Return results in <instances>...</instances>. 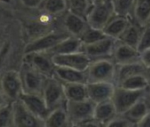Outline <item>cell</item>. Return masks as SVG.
<instances>
[{
	"instance_id": "6da1fadb",
	"label": "cell",
	"mask_w": 150,
	"mask_h": 127,
	"mask_svg": "<svg viewBox=\"0 0 150 127\" xmlns=\"http://www.w3.org/2000/svg\"><path fill=\"white\" fill-rule=\"evenodd\" d=\"M116 72L117 64L112 57L93 60L86 70L88 82L115 83Z\"/></svg>"
},
{
	"instance_id": "7a4b0ae2",
	"label": "cell",
	"mask_w": 150,
	"mask_h": 127,
	"mask_svg": "<svg viewBox=\"0 0 150 127\" xmlns=\"http://www.w3.org/2000/svg\"><path fill=\"white\" fill-rule=\"evenodd\" d=\"M70 35L62 28L59 29H52L47 33H44L35 38H33L30 42H28L24 49L23 55L31 52H38V51H50L52 49L58 42H60L63 39Z\"/></svg>"
},
{
	"instance_id": "3957f363",
	"label": "cell",
	"mask_w": 150,
	"mask_h": 127,
	"mask_svg": "<svg viewBox=\"0 0 150 127\" xmlns=\"http://www.w3.org/2000/svg\"><path fill=\"white\" fill-rule=\"evenodd\" d=\"M114 15L111 0H95L86 19L89 26L103 29Z\"/></svg>"
},
{
	"instance_id": "277c9868",
	"label": "cell",
	"mask_w": 150,
	"mask_h": 127,
	"mask_svg": "<svg viewBox=\"0 0 150 127\" xmlns=\"http://www.w3.org/2000/svg\"><path fill=\"white\" fill-rule=\"evenodd\" d=\"M96 104L90 99L66 101L65 109L71 121V126H78L81 123L94 118Z\"/></svg>"
},
{
	"instance_id": "5b68a950",
	"label": "cell",
	"mask_w": 150,
	"mask_h": 127,
	"mask_svg": "<svg viewBox=\"0 0 150 127\" xmlns=\"http://www.w3.org/2000/svg\"><path fill=\"white\" fill-rule=\"evenodd\" d=\"M42 95L50 110L65 105L64 83L55 76L46 79Z\"/></svg>"
},
{
	"instance_id": "8992f818",
	"label": "cell",
	"mask_w": 150,
	"mask_h": 127,
	"mask_svg": "<svg viewBox=\"0 0 150 127\" xmlns=\"http://www.w3.org/2000/svg\"><path fill=\"white\" fill-rule=\"evenodd\" d=\"M0 89L7 99L14 102L23 92V86L20 71L10 69L5 71L0 77Z\"/></svg>"
},
{
	"instance_id": "52a82bcc",
	"label": "cell",
	"mask_w": 150,
	"mask_h": 127,
	"mask_svg": "<svg viewBox=\"0 0 150 127\" xmlns=\"http://www.w3.org/2000/svg\"><path fill=\"white\" fill-rule=\"evenodd\" d=\"M20 73L21 76L23 91L27 93L42 95L47 77L31 66L29 64L23 61L21 63Z\"/></svg>"
},
{
	"instance_id": "ba28073f",
	"label": "cell",
	"mask_w": 150,
	"mask_h": 127,
	"mask_svg": "<svg viewBox=\"0 0 150 127\" xmlns=\"http://www.w3.org/2000/svg\"><path fill=\"white\" fill-rule=\"evenodd\" d=\"M22 61L26 62L45 77L54 76L56 65L53 61L52 54L48 51H38L27 53L22 56Z\"/></svg>"
},
{
	"instance_id": "9c48e42d",
	"label": "cell",
	"mask_w": 150,
	"mask_h": 127,
	"mask_svg": "<svg viewBox=\"0 0 150 127\" xmlns=\"http://www.w3.org/2000/svg\"><path fill=\"white\" fill-rule=\"evenodd\" d=\"M13 126L42 127L45 126V123L43 119L35 116L18 99L13 102Z\"/></svg>"
},
{
	"instance_id": "30bf717a",
	"label": "cell",
	"mask_w": 150,
	"mask_h": 127,
	"mask_svg": "<svg viewBox=\"0 0 150 127\" xmlns=\"http://www.w3.org/2000/svg\"><path fill=\"white\" fill-rule=\"evenodd\" d=\"M145 91H136L116 86L115 92L111 98L118 114H124L135 102L145 95Z\"/></svg>"
},
{
	"instance_id": "8fae6325",
	"label": "cell",
	"mask_w": 150,
	"mask_h": 127,
	"mask_svg": "<svg viewBox=\"0 0 150 127\" xmlns=\"http://www.w3.org/2000/svg\"><path fill=\"white\" fill-rule=\"evenodd\" d=\"M53 61L57 66H65L80 71H86L92 60L84 52H74L69 54L52 55Z\"/></svg>"
},
{
	"instance_id": "7c38bea8",
	"label": "cell",
	"mask_w": 150,
	"mask_h": 127,
	"mask_svg": "<svg viewBox=\"0 0 150 127\" xmlns=\"http://www.w3.org/2000/svg\"><path fill=\"white\" fill-rule=\"evenodd\" d=\"M116 42L117 39L106 36L96 42L84 45L83 51L90 57L92 61L112 57Z\"/></svg>"
},
{
	"instance_id": "4fadbf2b",
	"label": "cell",
	"mask_w": 150,
	"mask_h": 127,
	"mask_svg": "<svg viewBox=\"0 0 150 127\" xmlns=\"http://www.w3.org/2000/svg\"><path fill=\"white\" fill-rule=\"evenodd\" d=\"M59 18L60 28L72 36L80 37L88 27V23L86 18L73 13L70 11H66Z\"/></svg>"
},
{
	"instance_id": "5bb4252c",
	"label": "cell",
	"mask_w": 150,
	"mask_h": 127,
	"mask_svg": "<svg viewBox=\"0 0 150 127\" xmlns=\"http://www.w3.org/2000/svg\"><path fill=\"white\" fill-rule=\"evenodd\" d=\"M116 86L117 85L113 82H88V99L95 103L111 100Z\"/></svg>"
},
{
	"instance_id": "9a60e30c",
	"label": "cell",
	"mask_w": 150,
	"mask_h": 127,
	"mask_svg": "<svg viewBox=\"0 0 150 127\" xmlns=\"http://www.w3.org/2000/svg\"><path fill=\"white\" fill-rule=\"evenodd\" d=\"M19 99L31 112L43 120H45L50 111L41 94H32L23 91Z\"/></svg>"
},
{
	"instance_id": "2e32d148",
	"label": "cell",
	"mask_w": 150,
	"mask_h": 127,
	"mask_svg": "<svg viewBox=\"0 0 150 127\" xmlns=\"http://www.w3.org/2000/svg\"><path fill=\"white\" fill-rule=\"evenodd\" d=\"M112 59L117 65H125L140 60V52L137 48L117 40L112 54Z\"/></svg>"
},
{
	"instance_id": "e0dca14e",
	"label": "cell",
	"mask_w": 150,
	"mask_h": 127,
	"mask_svg": "<svg viewBox=\"0 0 150 127\" xmlns=\"http://www.w3.org/2000/svg\"><path fill=\"white\" fill-rule=\"evenodd\" d=\"M54 76L64 84L65 83H88L86 71H80L65 66H56Z\"/></svg>"
},
{
	"instance_id": "ac0fdd59",
	"label": "cell",
	"mask_w": 150,
	"mask_h": 127,
	"mask_svg": "<svg viewBox=\"0 0 150 127\" xmlns=\"http://www.w3.org/2000/svg\"><path fill=\"white\" fill-rule=\"evenodd\" d=\"M132 20V18L130 16H121L115 14L105 25L103 30L107 36L117 40L126 28L130 25Z\"/></svg>"
},
{
	"instance_id": "d6986e66",
	"label": "cell",
	"mask_w": 150,
	"mask_h": 127,
	"mask_svg": "<svg viewBox=\"0 0 150 127\" xmlns=\"http://www.w3.org/2000/svg\"><path fill=\"white\" fill-rule=\"evenodd\" d=\"M150 111V96L145 94V95L140 98L137 102H135L129 109H127L124 114L130 121H132L135 126Z\"/></svg>"
},
{
	"instance_id": "ffe728a7",
	"label": "cell",
	"mask_w": 150,
	"mask_h": 127,
	"mask_svg": "<svg viewBox=\"0 0 150 127\" xmlns=\"http://www.w3.org/2000/svg\"><path fill=\"white\" fill-rule=\"evenodd\" d=\"M146 70L147 69L140 60L125 64V65H117L115 83L116 85H118L120 82H122L127 78L139 73H146Z\"/></svg>"
},
{
	"instance_id": "44dd1931",
	"label": "cell",
	"mask_w": 150,
	"mask_h": 127,
	"mask_svg": "<svg viewBox=\"0 0 150 127\" xmlns=\"http://www.w3.org/2000/svg\"><path fill=\"white\" fill-rule=\"evenodd\" d=\"M83 48H84V43L80 39V37L68 35L67 37L63 39L60 42H58L49 52L52 55L69 54V53L83 51Z\"/></svg>"
},
{
	"instance_id": "7402d4cb",
	"label": "cell",
	"mask_w": 150,
	"mask_h": 127,
	"mask_svg": "<svg viewBox=\"0 0 150 127\" xmlns=\"http://www.w3.org/2000/svg\"><path fill=\"white\" fill-rule=\"evenodd\" d=\"M117 114L118 113L112 100H107L96 104L94 118L96 119L103 126H106L107 123Z\"/></svg>"
},
{
	"instance_id": "603a6c76",
	"label": "cell",
	"mask_w": 150,
	"mask_h": 127,
	"mask_svg": "<svg viewBox=\"0 0 150 127\" xmlns=\"http://www.w3.org/2000/svg\"><path fill=\"white\" fill-rule=\"evenodd\" d=\"M47 127H65L71 126V121L64 106L51 109L44 120Z\"/></svg>"
},
{
	"instance_id": "cb8c5ba5",
	"label": "cell",
	"mask_w": 150,
	"mask_h": 127,
	"mask_svg": "<svg viewBox=\"0 0 150 127\" xmlns=\"http://www.w3.org/2000/svg\"><path fill=\"white\" fill-rule=\"evenodd\" d=\"M132 18L142 28L150 24V0H136Z\"/></svg>"
},
{
	"instance_id": "d4e9b609",
	"label": "cell",
	"mask_w": 150,
	"mask_h": 127,
	"mask_svg": "<svg viewBox=\"0 0 150 127\" xmlns=\"http://www.w3.org/2000/svg\"><path fill=\"white\" fill-rule=\"evenodd\" d=\"M66 101H82L88 99L87 83L64 84Z\"/></svg>"
},
{
	"instance_id": "484cf974",
	"label": "cell",
	"mask_w": 150,
	"mask_h": 127,
	"mask_svg": "<svg viewBox=\"0 0 150 127\" xmlns=\"http://www.w3.org/2000/svg\"><path fill=\"white\" fill-rule=\"evenodd\" d=\"M39 10L51 18L61 17L67 11L66 0H44Z\"/></svg>"
},
{
	"instance_id": "4316f807",
	"label": "cell",
	"mask_w": 150,
	"mask_h": 127,
	"mask_svg": "<svg viewBox=\"0 0 150 127\" xmlns=\"http://www.w3.org/2000/svg\"><path fill=\"white\" fill-rule=\"evenodd\" d=\"M142 30L143 28L132 20L130 25L126 28V29L124 31V33L119 36L117 40L137 48L142 34Z\"/></svg>"
},
{
	"instance_id": "83f0119b",
	"label": "cell",
	"mask_w": 150,
	"mask_h": 127,
	"mask_svg": "<svg viewBox=\"0 0 150 127\" xmlns=\"http://www.w3.org/2000/svg\"><path fill=\"white\" fill-rule=\"evenodd\" d=\"M149 85L150 84H149V81L147 80L146 73H139V74H136L134 76L125 79V80H123L117 86H119V87H122L124 88L130 89V90L145 91Z\"/></svg>"
},
{
	"instance_id": "f1b7e54d",
	"label": "cell",
	"mask_w": 150,
	"mask_h": 127,
	"mask_svg": "<svg viewBox=\"0 0 150 127\" xmlns=\"http://www.w3.org/2000/svg\"><path fill=\"white\" fill-rule=\"evenodd\" d=\"M66 4L67 11L81 15L84 18L87 17L92 6L90 0H66Z\"/></svg>"
},
{
	"instance_id": "f546056e",
	"label": "cell",
	"mask_w": 150,
	"mask_h": 127,
	"mask_svg": "<svg viewBox=\"0 0 150 127\" xmlns=\"http://www.w3.org/2000/svg\"><path fill=\"white\" fill-rule=\"evenodd\" d=\"M111 2L115 14L132 17L136 0H111Z\"/></svg>"
},
{
	"instance_id": "4dcf8cb0",
	"label": "cell",
	"mask_w": 150,
	"mask_h": 127,
	"mask_svg": "<svg viewBox=\"0 0 150 127\" xmlns=\"http://www.w3.org/2000/svg\"><path fill=\"white\" fill-rule=\"evenodd\" d=\"M106 36L107 35H105V33L103 32V29L93 28L88 25V27L86 28V30L80 36V39L82 41L84 45H86V44H90V43L96 42Z\"/></svg>"
},
{
	"instance_id": "1f68e13d",
	"label": "cell",
	"mask_w": 150,
	"mask_h": 127,
	"mask_svg": "<svg viewBox=\"0 0 150 127\" xmlns=\"http://www.w3.org/2000/svg\"><path fill=\"white\" fill-rule=\"evenodd\" d=\"M13 126V102L0 106V127Z\"/></svg>"
},
{
	"instance_id": "d6a6232c",
	"label": "cell",
	"mask_w": 150,
	"mask_h": 127,
	"mask_svg": "<svg viewBox=\"0 0 150 127\" xmlns=\"http://www.w3.org/2000/svg\"><path fill=\"white\" fill-rule=\"evenodd\" d=\"M149 49H150V24L143 28L142 34L137 46V49L140 53Z\"/></svg>"
},
{
	"instance_id": "836d02e7",
	"label": "cell",
	"mask_w": 150,
	"mask_h": 127,
	"mask_svg": "<svg viewBox=\"0 0 150 127\" xmlns=\"http://www.w3.org/2000/svg\"><path fill=\"white\" fill-rule=\"evenodd\" d=\"M106 126L109 127H133L135 124L122 114H117L112 120H110Z\"/></svg>"
},
{
	"instance_id": "e575fe53",
	"label": "cell",
	"mask_w": 150,
	"mask_h": 127,
	"mask_svg": "<svg viewBox=\"0 0 150 127\" xmlns=\"http://www.w3.org/2000/svg\"><path fill=\"white\" fill-rule=\"evenodd\" d=\"M21 5L28 9H39L44 0H20Z\"/></svg>"
},
{
	"instance_id": "d590c367",
	"label": "cell",
	"mask_w": 150,
	"mask_h": 127,
	"mask_svg": "<svg viewBox=\"0 0 150 127\" xmlns=\"http://www.w3.org/2000/svg\"><path fill=\"white\" fill-rule=\"evenodd\" d=\"M140 61L146 69H150V49L140 53Z\"/></svg>"
},
{
	"instance_id": "8d00e7d4",
	"label": "cell",
	"mask_w": 150,
	"mask_h": 127,
	"mask_svg": "<svg viewBox=\"0 0 150 127\" xmlns=\"http://www.w3.org/2000/svg\"><path fill=\"white\" fill-rule=\"evenodd\" d=\"M137 126H139V127H150V111L138 123Z\"/></svg>"
},
{
	"instance_id": "74e56055",
	"label": "cell",
	"mask_w": 150,
	"mask_h": 127,
	"mask_svg": "<svg viewBox=\"0 0 150 127\" xmlns=\"http://www.w3.org/2000/svg\"><path fill=\"white\" fill-rule=\"evenodd\" d=\"M6 102H10V101H7V99L6 98V96L2 93L1 89H0V106H2L3 104H5Z\"/></svg>"
},
{
	"instance_id": "f35d334b",
	"label": "cell",
	"mask_w": 150,
	"mask_h": 127,
	"mask_svg": "<svg viewBox=\"0 0 150 127\" xmlns=\"http://www.w3.org/2000/svg\"><path fill=\"white\" fill-rule=\"evenodd\" d=\"M146 75L147 77V80L149 81V84H150V69H147L146 72Z\"/></svg>"
},
{
	"instance_id": "ab89813d",
	"label": "cell",
	"mask_w": 150,
	"mask_h": 127,
	"mask_svg": "<svg viewBox=\"0 0 150 127\" xmlns=\"http://www.w3.org/2000/svg\"><path fill=\"white\" fill-rule=\"evenodd\" d=\"M145 92H146V94L147 95H149V96H150V85L146 87V89L145 90Z\"/></svg>"
},
{
	"instance_id": "60d3db41",
	"label": "cell",
	"mask_w": 150,
	"mask_h": 127,
	"mask_svg": "<svg viewBox=\"0 0 150 127\" xmlns=\"http://www.w3.org/2000/svg\"><path fill=\"white\" fill-rule=\"evenodd\" d=\"M90 1H91V2H94V1H95V0H90Z\"/></svg>"
}]
</instances>
